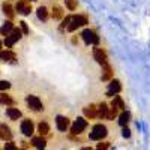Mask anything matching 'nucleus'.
<instances>
[{
    "label": "nucleus",
    "mask_w": 150,
    "mask_h": 150,
    "mask_svg": "<svg viewBox=\"0 0 150 150\" xmlns=\"http://www.w3.org/2000/svg\"><path fill=\"white\" fill-rule=\"evenodd\" d=\"M89 24V18H87L86 15H71V21L68 24L66 30L68 32H75L77 29L80 27H84Z\"/></svg>",
    "instance_id": "f257e3e1"
},
{
    "label": "nucleus",
    "mask_w": 150,
    "mask_h": 150,
    "mask_svg": "<svg viewBox=\"0 0 150 150\" xmlns=\"http://www.w3.org/2000/svg\"><path fill=\"white\" fill-rule=\"evenodd\" d=\"M23 30L20 29V27H14V29H12L6 36H5V47L6 48H12V47H14L15 45V42H18L20 39H21V38H23Z\"/></svg>",
    "instance_id": "f03ea898"
},
{
    "label": "nucleus",
    "mask_w": 150,
    "mask_h": 150,
    "mask_svg": "<svg viewBox=\"0 0 150 150\" xmlns=\"http://www.w3.org/2000/svg\"><path fill=\"white\" fill-rule=\"evenodd\" d=\"M107 135H108V129L104 126V125L98 123V125L93 126V129H92L89 137H90V140H93V141H101L102 138H105Z\"/></svg>",
    "instance_id": "7ed1b4c3"
},
{
    "label": "nucleus",
    "mask_w": 150,
    "mask_h": 150,
    "mask_svg": "<svg viewBox=\"0 0 150 150\" xmlns=\"http://www.w3.org/2000/svg\"><path fill=\"white\" fill-rule=\"evenodd\" d=\"M81 38H83V41L86 42V45H98L99 44V36L92 29H84L81 32Z\"/></svg>",
    "instance_id": "20e7f679"
},
{
    "label": "nucleus",
    "mask_w": 150,
    "mask_h": 150,
    "mask_svg": "<svg viewBox=\"0 0 150 150\" xmlns=\"http://www.w3.org/2000/svg\"><path fill=\"white\" fill-rule=\"evenodd\" d=\"M26 104H27V107H29L30 110H33V111H42V110H44L42 101H41L38 96H35V95H29V96L26 98Z\"/></svg>",
    "instance_id": "39448f33"
},
{
    "label": "nucleus",
    "mask_w": 150,
    "mask_h": 150,
    "mask_svg": "<svg viewBox=\"0 0 150 150\" xmlns=\"http://www.w3.org/2000/svg\"><path fill=\"white\" fill-rule=\"evenodd\" d=\"M15 11L18 12L20 15H30L32 12V5H30V0H18L17 5H15Z\"/></svg>",
    "instance_id": "423d86ee"
},
{
    "label": "nucleus",
    "mask_w": 150,
    "mask_h": 150,
    "mask_svg": "<svg viewBox=\"0 0 150 150\" xmlns=\"http://www.w3.org/2000/svg\"><path fill=\"white\" fill-rule=\"evenodd\" d=\"M93 57H95V60L101 66H104V65L108 63V57H107V53H105L104 48H99V47L93 48Z\"/></svg>",
    "instance_id": "0eeeda50"
},
{
    "label": "nucleus",
    "mask_w": 150,
    "mask_h": 150,
    "mask_svg": "<svg viewBox=\"0 0 150 150\" xmlns=\"http://www.w3.org/2000/svg\"><path fill=\"white\" fill-rule=\"evenodd\" d=\"M86 128H87V120L83 119V117H78L77 120L74 122L72 126H71V132H72L74 135H78V134H81Z\"/></svg>",
    "instance_id": "6e6552de"
},
{
    "label": "nucleus",
    "mask_w": 150,
    "mask_h": 150,
    "mask_svg": "<svg viewBox=\"0 0 150 150\" xmlns=\"http://www.w3.org/2000/svg\"><path fill=\"white\" fill-rule=\"evenodd\" d=\"M122 90V83L119 80H110V84H108V90H107V96H114V95H119Z\"/></svg>",
    "instance_id": "1a4fd4ad"
},
{
    "label": "nucleus",
    "mask_w": 150,
    "mask_h": 150,
    "mask_svg": "<svg viewBox=\"0 0 150 150\" xmlns=\"http://www.w3.org/2000/svg\"><path fill=\"white\" fill-rule=\"evenodd\" d=\"M56 126H57V129L60 132H66L69 129V126H71V122L65 116H57L56 117Z\"/></svg>",
    "instance_id": "9d476101"
},
{
    "label": "nucleus",
    "mask_w": 150,
    "mask_h": 150,
    "mask_svg": "<svg viewBox=\"0 0 150 150\" xmlns=\"http://www.w3.org/2000/svg\"><path fill=\"white\" fill-rule=\"evenodd\" d=\"M21 132L26 135V137H32L35 132V126H33V122L30 119H24L21 122Z\"/></svg>",
    "instance_id": "9b49d317"
},
{
    "label": "nucleus",
    "mask_w": 150,
    "mask_h": 150,
    "mask_svg": "<svg viewBox=\"0 0 150 150\" xmlns=\"http://www.w3.org/2000/svg\"><path fill=\"white\" fill-rule=\"evenodd\" d=\"M51 17H53L54 20H63V18H65V11H63V8H62L60 5H57V3H54L53 8H51Z\"/></svg>",
    "instance_id": "f8f14e48"
},
{
    "label": "nucleus",
    "mask_w": 150,
    "mask_h": 150,
    "mask_svg": "<svg viewBox=\"0 0 150 150\" xmlns=\"http://www.w3.org/2000/svg\"><path fill=\"white\" fill-rule=\"evenodd\" d=\"M83 111H84V116H86L87 119H95V117H98V108H96V105H93V104L84 107Z\"/></svg>",
    "instance_id": "ddd939ff"
},
{
    "label": "nucleus",
    "mask_w": 150,
    "mask_h": 150,
    "mask_svg": "<svg viewBox=\"0 0 150 150\" xmlns=\"http://www.w3.org/2000/svg\"><path fill=\"white\" fill-rule=\"evenodd\" d=\"M0 138H3L5 141H9L12 138V132L9 126H6L5 123H0Z\"/></svg>",
    "instance_id": "4468645a"
},
{
    "label": "nucleus",
    "mask_w": 150,
    "mask_h": 150,
    "mask_svg": "<svg viewBox=\"0 0 150 150\" xmlns=\"http://www.w3.org/2000/svg\"><path fill=\"white\" fill-rule=\"evenodd\" d=\"M0 60L3 62H14L15 60V53L11 50H0Z\"/></svg>",
    "instance_id": "2eb2a0df"
},
{
    "label": "nucleus",
    "mask_w": 150,
    "mask_h": 150,
    "mask_svg": "<svg viewBox=\"0 0 150 150\" xmlns=\"http://www.w3.org/2000/svg\"><path fill=\"white\" fill-rule=\"evenodd\" d=\"M102 69H104V74L101 75V80H102V81H110V80H112V75H114V72H112V68L110 66V63L104 65Z\"/></svg>",
    "instance_id": "dca6fc26"
},
{
    "label": "nucleus",
    "mask_w": 150,
    "mask_h": 150,
    "mask_svg": "<svg viewBox=\"0 0 150 150\" xmlns=\"http://www.w3.org/2000/svg\"><path fill=\"white\" fill-rule=\"evenodd\" d=\"M2 9H3L5 15H6L9 20H14V17H15V12H14V8H12V5H11V3L5 2V3L2 5Z\"/></svg>",
    "instance_id": "f3484780"
},
{
    "label": "nucleus",
    "mask_w": 150,
    "mask_h": 150,
    "mask_svg": "<svg viewBox=\"0 0 150 150\" xmlns=\"http://www.w3.org/2000/svg\"><path fill=\"white\" fill-rule=\"evenodd\" d=\"M111 107H116L120 111H125V102H123V99L119 95H114V96H112V101H111Z\"/></svg>",
    "instance_id": "a211bd4d"
},
{
    "label": "nucleus",
    "mask_w": 150,
    "mask_h": 150,
    "mask_svg": "<svg viewBox=\"0 0 150 150\" xmlns=\"http://www.w3.org/2000/svg\"><path fill=\"white\" fill-rule=\"evenodd\" d=\"M32 144L38 150H45V147H47V141L42 138V137H35V138L32 140Z\"/></svg>",
    "instance_id": "6ab92c4d"
},
{
    "label": "nucleus",
    "mask_w": 150,
    "mask_h": 150,
    "mask_svg": "<svg viewBox=\"0 0 150 150\" xmlns=\"http://www.w3.org/2000/svg\"><path fill=\"white\" fill-rule=\"evenodd\" d=\"M6 116L11 119V120H18L21 117V111L18 108H8L6 110Z\"/></svg>",
    "instance_id": "aec40b11"
},
{
    "label": "nucleus",
    "mask_w": 150,
    "mask_h": 150,
    "mask_svg": "<svg viewBox=\"0 0 150 150\" xmlns=\"http://www.w3.org/2000/svg\"><path fill=\"white\" fill-rule=\"evenodd\" d=\"M12 29H14V24H12V20H8V21H5L3 23V26L0 27V35L2 36H6Z\"/></svg>",
    "instance_id": "412c9836"
},
{
    "label": "nucleus",
    "mask_w": 150,
    "mask_h": 150,
    "mask_svg": "<svg viewBox=\"0 0 150 150\" xmlns=\"http://www.w3.org/2000/svg\"><path fill=\"white\" fill-rule=\"evenodd\" d=\"M36 15H38V18H39L41 21H47L48 20V9L45 6H39L38 11H36Z\"/></svg>",
    "instance_id": "4be33fe9"
},
{
    "label": "nucleus",
    "mask_w": 150,
    "mask_h": 150,
    "mask_svg": "<svg viewBox=\"0 0 150 150\" xmlns=\"http://www.w3.org/2000/svg\"><path fill=\"white\" fill-rule=\"evenodd\" d=\"M129 122H131V114H129L128 111H123L122 114L119 116V123H120V126H123V128H125Z\"/></svg>",
    "instance_id": "5701e85b"
},
{
    "label": "nucleus",
    "mask_w": 150,
    "mask_h": 150,
    "mask_svg": "<svg viewBox=\"0 0 150 150\" xmlns=\"http://www.w3.org/2000/svg\"><path fill=\"white\" fill-rule=\"evenodd\" d=\"M108 110H110V108H108V105H107L105 102L99 104V107H98V117H99V119H105Z\"/></svg>",
    "instance_id": "b1692460"
},
{
    "label": "nucleus",
    "mask_w": 150,
    "mask_h": 150,
    "mask_svg": "<svg viewBox=\"0 0 150 150\" xmlns=\"http://www.w3.org/2000/svg\"><path fill=\"white\" fill-rule=\"evenodd\" d=\"M0 104L2 105H14V99L8 93H0Z\"/></svg>",
    "instance_id": "393cba45"
},
{
    "label": "nucleus",
    "mask_w": 150,
    "mask_h": 150,
    "mask_svg": "<svg viewBox=\"0 0 150 150\" xmlns=\"http://www.w3.org/2000/svg\"><path fill=\"white\" fill-rule=\"evenodd\" d=\"M38 132H39V135H47L50 132V125L47 122H41L39 125H38Z\"/></svg>",
    "instance_id": "a878e982"
},
{
    "label": "nucleus",
    "mask_w": 150,
    "mask_h": 150,
    "mask_svg": "<svg viewBox=\"0 0 150 150\" xmlns=\"http://www.w3.org/2000/svg\"><path fill=\"white\" fill-rule=\"evenodd\" d=\"M117 112H119V108L111 107V108L108 110V112H107V117H105V119H108V120H114V117H117Z\"/></svg>",
    "instance_id": "bb28decb"
},
{
    "label": "nucleus",
    "mask_w": 150,
    "mask_h": 150,
    "mask_svg": "<svg viewBox=\"0 0 150 150\" xmlns=\"http://www.w3.org/2000/svg\"><path fill=\"white\" fill-rule=\"evenodd\" d=\"M65 6L69 11H75L77 6H78V0H65Z\"/></svg>",
    "instance_id": "cd10ccee"
},
{
    "label": "nucleus",
    "mask_w": 150,
    "mask_h": 150,
    "mask_svg": "<svg viewBox=\"0 0 150 150\" xmlns=\"http://www.w3.org/2000/svg\"><path fill=\"white\" fill-rule=\"evenodd\" d=\"M20 29L23 30L24 35H29V33H30V30H29V27H27V23H26V21H20Z\"/></svg>",
    "instance_id": "c85d7f7f"
},
{
    "label": "nucleus",
    "mask_w": 150,
    "mask_h": 150,
    "mask_svg": "<svg viewBox=\"0 0 150 150\" xmlns=\"http://www.w3.org/2000/svg\"><path fill=\"white\" fill-rule=\"evenodd\" d=\"M8 89H11V83L9 81H0V92H5Z\"/></svg>",
    "instance_id": "c756f323"
},
{
    "label": "nucleus",
    "mask_w": 150,
    "mask_h": 150,
    "mask_svg": "<svg viewBox=\"0 0 150 150\" xmlns=\"http://www.w3.org/2000/svg\"><path fill=\"white\" fill-rule=\"evenodd\" d=\"M3 150H18V147H17L14 143H11V141H9V143L5 144V149H3Z\"/></svg>",
    "instance_id": "7c9ffc66"
},
{
    "label": "nucleus",
    "mask_w": 150,
    "mask_h": 150,
    "mask_svg": "<svg viewBox=\"0 0 150 150\" xmlns=\"http://www.w3.org/2000/svg\"><path fill=\"white\" fill-rule=\"evenodd\" d=\"M110 143H99L98 144V150H108Z\"/></svg>",
    "instance_id": "2f4dec72"
},
{
    "label": "nucleus",
    "mask_w": 150,
    "mask_h": 150,
    "mask_svg": "<svg viewBox=\"0 0 150 150\" xmlns=\"http://www.w3.org/2000/svg\"><path fill=\"white\" fill-rule=\"evenodd\" d=\"M122 135L125 137V138H129V137H131V131H129L128 128H123V131H122Z\"/></svg>",
    "instance_id": "473e14b6"
},
{
    "label": "nucleus",
    "mask_w": 150,
    "mask_h": 150,
    "mask_svg": "<svg viewBox=\"0 0 150 150\" xmlns=\"http://www.w3.org/2000/svg\"><path fill=\"white\" fill-rule=\"evenodd\" d=\"M81 150H93V149H92V147H83Z\"/></svg>",
    "instance_id": "72a5a7b5"
},
{
    "label": "nucleus",
    "mask_w": 150,
    "mask_h": 150,
    "mask_svg": "<svg viewBox=\"0 0 150 150\" xmlns=\"http://www.w3.org/2000/svg\"><path fill=\"white\" fill-rule=\"evenodd\" d=\"M0 50H2V42H0Z\"/></svg>",
    "instance_id": "f704fd0d"
},
{
    "label": "nucleus",
    "mask_w": 150,
    "mask_h": 150,
    "mask_svg": "<svg viewBox=\"0 0 150 150\" xmlns=\"http://www.w3.org/2000/svg\"><path fill=\"white\" fill-rule=\"evenodd\" d=\"M30 2H36V0H30Z\"/></svg>",
    "instance_id": "c9c22d12"
},
{
    "label": "nucleus",
    "mask_w": 150,
    "mask_h": 150,
    "mask_svg": "<svg viewBox=\"0 0 150 150\" xmlns=\"http://www.w3.org/2000/svg\"><path fill=\"white\" fill-rule=\"evenodd\" d=\"M23 150H24V149H23Z\"/></svg>",
    "instance_id": "e433bc0d"
}]
</instances>
